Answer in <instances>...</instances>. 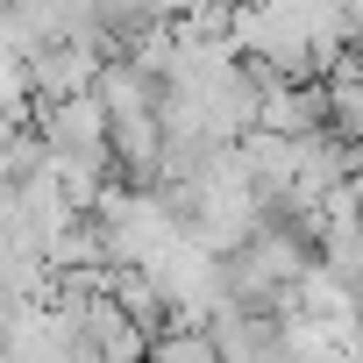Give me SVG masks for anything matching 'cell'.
<instances>
[{"label": "cell", "instance_id": "obj_1", "mask_svg": "<svg viewBox=\"0 0 363 363\" xmlns=\"http://www.w3.org/2000/svg\"><path fill=\"white\" fill-rule=\"evenodd\" d=\"M143 363H221V356H214L207 328H171V335H150Z\"/></svg>", "mask_w": 363, "mask_h": 363}]
</instances>
